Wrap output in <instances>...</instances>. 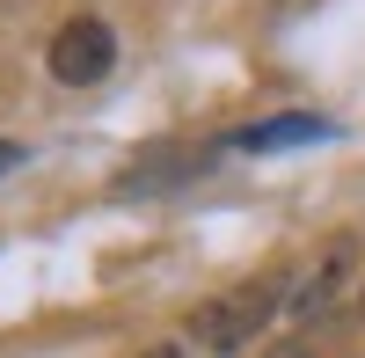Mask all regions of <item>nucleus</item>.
I'll list each match as a JSON object with an SVG mask.
<instances>
[{"instance_id":"nucleus-1","label":"nucleus","mask_w":365,"mask_h":358,"mask_svg":"<svg viewBox=\"0 0 365 358\" xmlns=\"http://www.w3.org/2000/svg\"><path fill=\"white\" fill-rule=\"evenodd\" d=\"M285 307H292V278H285V271L241 278V285H227L220 300H205V307L190 314V344L212 351V358H234V351H249Z\"/></svg>"},{"instance_id":"nucleus-2","label":"nucleus","mask_w":365,"mask_h":358,"mask_svg":"<svg viewBox=\"0 0 365 358\" xmlns=\"http://www.w3.org/2000/svg\"><path fill=\"white\" fill-rule=\"evenodd\" d=\"M44 66H51V81H66V88H96V81H110V66H117V29H110L103 15L58 22Z\"/></svg>"},{"instance_id":"nucleus-3","label":"nucleus","mask_w":365,"mask_h":358,"mask_svg":"<svg viewBox=\"0 0 365 358\" xmlns=\"http://www.w3.org/2000/svg\"><path fill=\"white\" fill-rule=\"evenodd\" d=\"M351 271H358V234H336V242L322 249V263H314L307 278H299V292H292V307H285V314H292V322H322L329 307L344 300Z\"/></svg>"},{"instance_id":"nucleus-4","label":"nucleus","mask_w":365,"mask_h":358,"mask_svg":"<svg viewBox=\"0 0 365 358\" xmlns=\"http://www.w3.org/2000/svg\"><path fill=\"white\" fill-rule=\"evenodd\" d=\"M241 154H285V146H307V139H329V125L322 117H307V110H285V117H263V125H241V132H227Z\"/></svg>"},{"instance_id":"nucleus-5","label":"nucleus","mask_w":365,"mask_h":358,"mask_svg":"<svg viewBox=\"0 0 365 358\" xmlns=\"http://www.w3.org/2000/svg\"><path fill=\"white\" fill-rule=\"evenodd\" d=\"M15 161H22V146H15V139H0V175H8Z\"/></svg>"},{"instance_id":"nucleus-6","label":"nucleus","mask_w":365,"mask_h":358,"mask_svg":"<svg viewBox=\"0 0 365 358\" xmlns=\"http://www.w3.org/2000/svg\"><path fill=\"white\" fill-rule=\"evenodd\" d=\"M139 358H182V344H154V351H139Z\"/></svg>"},{"instance_id":"nucleus-7","label":"nucleus","mask_w":365,"mask_h":358,"mask_svg":"<svg viewBox=\"0 0 365 358\" xmlns=\"http://www.w3.org/2000/svg\"><path fill=\"white\" fill-rule=\"evenodd\" d=\"M358 314H365V292H358Z\"/></svg>"}]
</instances>
